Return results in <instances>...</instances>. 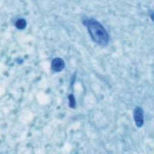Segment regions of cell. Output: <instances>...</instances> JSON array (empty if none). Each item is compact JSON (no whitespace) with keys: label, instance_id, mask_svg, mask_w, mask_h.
I'll return each instance as SVG.
<instances>
[{"label":"cell","instance_id":"6da1fadb","mask_svg":"<svg viewBox=\"0 0 154 154\" xmlns=\"http://www.w3.org/2000/svg\"><path fill=\"white\" fill-rule=\"evenodd\" d=\"M92 40L97 45L105 46L109 42V35L103 25L94 19H86L83 21Z\"/></svg>","mask_w":154,"mask_h":154},{"label":"cell","instance_id":"7a4b0ae2","mask_svg":"<svg viewBox=\"0 0 154 154\" xmlns=\"http://www.w3.org/2000/svg\"><path fill=\"white\" fill-rule=\"evenodd\" d=\"M134 120L136 126L138 128H141L144 123L143 110L141 107H136L133 112Z\"/></svg>","mask_w":154,"mask_h":154},{"label":"cell","instance_id":"3957f363","mask_svg":"<svg viewBox=\"0 0 154 154\" xmlns=\"http://www.w3.org/2000/svg\"><path fill=\"white\" fill-rule=\"evenodd\" d=\"M65 66L64 60L61 58H54L51 63V68L53 71L58 72L61 71Z\"/></svg>","mask_w":154,"mask_h":154},{"label":"cell","instance_id":"277c9868","mask_svg":"<svg viewBox=\"0 0 154 154\" xmlns=\"http://www.w3.org/2000/svg\"><path fill=\"white\" fill-rule=\"evenodd\" d=\"M15 26L19 29H23L26 26V21L24 19H19L16 22Z\"/></svg>","mask_w":154,"mask_h":154},{"label":"cell","instance_id":"5b68a950","mask_svg":"<svg viewBox=\"0 0 154 154\" xmlns=\"http://www.w3.org/2000/svg\"><path fill=\"white\" fill-rule=\"evenodd\" d=\"M68 99L69 100V106L72 108H75V105H76V101H75V99L73 95L72 94H69Z\"/></svg>","mask_w":154,"mask_h":154}]
</instances>
